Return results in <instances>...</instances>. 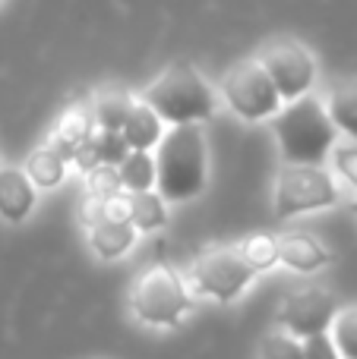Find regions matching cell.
<instances>
[{
  "instance_id": "1",
  "label": "cell",
  "mask_w": 357,
  "mask_h": 359,
  "mask_svg": "<svg viewBox=\"0 0 357 359\" xmlns=\"http://www.w3.org/2000/svg\"><path fill=\"white\" fill-rule=\"evenodd\" d=\"M209 151L200 123L171 126L155 145V189L164 202H190L206 189Z\"/></svg>"
},
{
  "instance_id": "2",
  "label": "cell",
  "mask_w": 357,
  "mask_h": 359,
  "mask_svg": "<svg viewBox=\"0 0 357 359\" xmlns=\"http://www.w3.org/2000/svg\"><path fill=\"white\" fill-rule=\"evenodd\" d=\"M275 136L278 151L288 164H323L332 151L339 130L326 104L307 92L275 114Z\"/></svg>"
},
{
  "instance_id": "3",
  "label": "cell",
  "mask_w": 357,
  "mask_h": 359,
  "mask_svg": "<svg viewBox=\"0 0 357 359\" xmlns=\"http://www.w3.org/2000/svg\"><path fill=\"white\" fill-rule=\"evenodd\" d=\"M143 101L162 117V123H202L215 114V92L190 63L168 67L149 88Z\"/></svg>"
},
{
  "instance_id": "4",
  "label": "cell",
  "mask_w": 357,
  "mask_h": 359,
  "mask_svg": "<svg viewBox=\"0 0 357 359\" xmlns=\"http://www.w3.org/2000/svg\"><path fill=\"white\" fill-rule=\"evenodd\" d=\"M130 309L149 328H174L190 312V290L174 268L152 265L133 284Z\"/></svg>"
},
{
  "instance_id": "5",
  "label": "cell",
  "mask_w": 357,
  "mask_h": 359,
  "mask_svg": "<svg viewBox=\"0 0 357 359\" xmlns=\"http://www.w3.org/2000/svg\"><path fill=\"white\" fill-rule=\"evenodd\" d=\"M339 202V186L320 164H291L275 180V215L294 217L304 211L332 208Z\"/></svg>"
},
{
  "instance_id": "6",
  "label": "cell",
  "mask_w": 357,
  "mask_h": 359,
  "mask_svg": "<svg viewBox=\"0 0 357 359\" xmlns=\"http://www.w3.org/2000/svg\"><path fill=\"white\" fill-rule=\"evenodd\" d=\"M257 274L259 271L253 265H247L240 249H225V246L202 252L190 268L193 290L215 299V303H234L253 284Z\"/></svg>"
},
{
  "instance_id": "7",
  "label": "cell",
  "mask_w": 357,
  "mask_h": 359,
  "mask_svg": "<svg viewBox=\"0 0 357 359\" xmlns=\"http://www.w3.org/2000/svg\"><path fill=\"white\" fill-rule=\"evenodd\" d=\"M221 95H225L228 107L244 120H266L282 111V95L275 92L259 60L238 63L221 82Z\"/></svg>"
},
{
  "instance_id": "8",
  "label": "cell",
  "mask_w": 357,
  "mask_h": 359,
  "mask_svg": "<svg viewBox=\"0 0 357 359\" xmlns=\"http://www.w3.org/2000/svg\"><path fill=\"white\" fill-rule=\"evenodd\" d=\"M266 76L272 79L275 92L282 95V101H294L301 95H307L316 82V63L310 57L307 48H301L297 41H275L263 50L259 57Z\"/></svg>"
},
{
  "instance_id": "9",
  "label": "cell",
  "mask_w": 357,
  "mask_h": 359,
  "mask_svg": "<svg viewBox=\"0 0 357 359\" xmlns=\"http://www.w3.org/2000/svg\"><path fill=\"white\" fill-rule=\"evenodd\" d=\"M335 312V297L323 287H297L288 297L282 299V309H278V322L285 331H291L294 337H310V334H323L329 331Z\"/></svg>"
},
{
  "instance_id": "10",
  "label": "cell",
  "mask_w": 357,
  "mask_h": 359,
  "mask_svg": "<svg viewBox=\"0 0 357 359\" xmlns=\"http://www.w3.org/2000/svg\"><path fill=\"white\" fill-rule=\"evenodd\" d=\"M275 240H278V262H285L297 274H316L332 259L329 249L307 230H288V233L275 236Z\"/></svg>"
},
{
  "instance_id": "11",
  "label": "cell",
  "mask_w": 357,
  "mask_h": 359,
  "mask_svg": "<svg viewBox=\"0 0 357 359\" xmlns=\"http://www.w3.org/2000/svg\"><path fill=\"white\" fill-rule=\"evenodd\" d=\"M38 202V186L19 168H0V217L22 224Z\"/></svg>"
},
{
  "instance_id": "12",
  "label": "cell",
  "mask_w": 357,
  "mask_h": 359,
  "mask_svg": "<svg viewBox=\"0 0 357 359\" xmlns=\"http://www.w3.org/2000/svg\"><path fill=\"white\" fill-rule=\"evenodd\" d=\"M136 243V227L130 221H114V217H98L89 224V246L98 259H120L130 252Z\"/></svg>"
},
{
  "instance_id": "13",
  "label": "cell",
  "mask_w": 357,
  "mask_h": 359,
  "mask_svg": "<svg viewBox=\"0 0 357 359\" xmlns=\"http://www.w3.org/2000/svg\"><path fill=\"white\" fill-rule=\"evenodd\" d=\"M120 139L126 142V149H155L158 139H162V117L152 111L145 101L133 98L130 114H126L124 126H120Z\"/></svg>"
},
{
  "instance_id": "14",
  "label": "cell",
  "mask_w": 357,
  "mask_h": 359,
  "mask_svg": "<svg viewBox=\"0 0 357 359\" xmlns=\"http://www.w3.org/2000/svg\"><path fill=\"white\" fill-rule=\"evenodd\" d=\"M130 224L143 233H155L168 224V202L155 186L143 192H130Z\"/></svg>"
},
{
  "instance_id": "15",
  "label": "cell",
  "mask_w": 357,
  "mask_h": 359,
  "mask_svg": "<svg viewBox=\"0 0 357 359\" xmlns=\"http://www.w3.org/2000/svg\"><path fill=\"white\" fill-rule=\"evenodd\" d=\"M326 111L332 117L335 130L345 133L348 139H357V76L354 79H342L332 88Z\"/></svg>"
},
{
  "instance_id": "16",
  "label": "cell",
  "mask_w": 357,
  "mask_h": 359,
  "mask_svg": "<svg viewBox=\"0 0 357 359\" xmlns=\"http://www.w3.org/2000/svg\"><path fill=\"white\" fill-rule=\"evenodd\" d=\"M25 174L38 186V189H54L67 177V158L51 145V149H35L25 161Z\"/></svg>"
},
{
  "instance_id": "17",
  "label": "cell",
  "mask_w": 357,
  "mask_h": 359,
  "mask_svg": "<svg viewBox=\"0 0 357 359\" xmlns=\"http://www.w3.org/2000/svg\"><path fill=\"white\" fill-rule=\"evenodd\" d=\"M89 130H92V117H89L86 107H70V111L60 117V123H57V145L54 149L60 151L63 158L76 155V151L86 145Z\"/></svg>"
},
{
  "instance_id": "18",
  "label": "cell",
  "mask_w": 357,
  "mask_h": 359,
  "mask_svg": "<svg viewBox=\"0 0 357 359\" xmlns=\"http://www.w3.org/2000/svg\"><path fill=\"white\" fill-rule=\"evenodd\" d=\"M120 186L130 192H143L155 186V158L143 149H130V155L117 164Z\"/></svg>"
},
{
  "instance_id": "19",
  "label": "cell",
  "mask_w": 357,
  "mask_h": 359,
  "mask_svg": "<svg viewBox=\"0 0 357 359\" xmlns=\"http://www.w3.org/2000/svg\"><path fill=\"white\" fill-rule=\"evenodd\" d=\"M332 331V344L339 350L342 359H357V306H348V309H339L329 325Z\"/></svg>"
},
{
  "instance_id": "20",
  "label": "cell",
  "mask_w": 357,
  "mask_h": 359,
  "mask_svg": "<svg viewBox=\"0 0 357 359\" xmlns=\"http://www.w3.org/2000/svg\"><path fill=\"white\" fill-rule=\"evenodd\" d=\"M130 104H133V98L126 92H105L95 101V120H98L108 133H120L126 114H130Z\"/></svg>"
},
{
  "instance_id": "21",
  "label": "cell",
  "mask_w": 357,
  "mask_h": 359,
  "mask_svg": "<svg viewBox=\"0 0 357 359\" xmlns=\"http://www.w3.org/2000/svg\"><path fill=\"white\" fill-rule=\"evenodd\" d=\"M240 255H244L247 265H253L257 271H269L278 262V240L272 233H253L244 240Z\"/></svg>"
},
{
  "instance_id": "22",
  "label": "cell",
  "mask_w": 357,
  "mask_h": 359,
  "mask_svg": "<svg viewBox=\"0 0 357 359\" xmlns=\"http://www.w3.org/2000/svg\"><path fill=\"white\" fill-rule=\"evenodd\" d=\"M259 359H304V341L294 337L291 331H272L263 337Z\"/></svg>"
},
{
  "instance_id": "23",
  "label": "cell",
  "mask_w": 357,
  "mask_h": 359,
  "mask_svg": "<svg viewBox=\"0 0 357 359\" xmlns=\"http://www.w3.org/2000/svg\"><path fill=\"white\" fill-rule=\"evenodd\" d=\"M86 186H89V196H98V198H108V196L124 189V186H120L117 168H95L92 174H89Z\"/></svg>"
},
{
  "instance_id": "24",
  "label": "cell",
  "mask_w": 357,
  "mask_h": 359,
  "mask_svg": "<svg viewBox=\"0 0 357 359\" xmlns=\"http://www.w3.org/2000/svg\"><path fill=\"white\" fill-rule=\"evenodd\" d=\"M332 168L348 186L357 189V145H332Z\"/></svg>"
},
{
  "instance_id": "25",
  "label": "cell",
  "mask_w": 357,
  "mask_h": 359,
  "mask_svg": "<svg viewBox=\"0 0 357 359\" xmlns=\"http://www.w3.org/2000/svg\"><path fill=\"white\" fill-rule=\"evenodd\" d=\"M304 359H342V356H339V350H335L329 331H323V334L304 337Z\"/></svg>"
},
{
  "instance_id": "26",
  "label": "cell",
  "mask_w": 357,
  "mask_h": 359,
  "mask_svg": "<svg viewBox=\"0 0 357 359\" xmlns=\"http://www.w3.org/2000/svg\"><path fill=\"white\" fill-rule=\"evenodd\" d=\"M351 208H354V215H357V198H354V205H351Z\"/></svg>"
}]
</instances>
